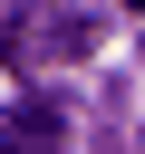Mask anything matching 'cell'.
Wrapping results in <instances>:
<instances>
[{
  "label": "cell",
  "mask_w": 145,
  "mask_h": 154,
  "mask_svg": "<svg viewBox=\"0 0 145 154\" xmlns=\"http://www.w3.org/2000/svg\"><path fill=\"white\" fill-rule=\"evenodd\" d=\"M97 38H106L97 19H48V10H29V19L10 29V67H19V77H39V67H58V58H87Z\"/></svg>",
  "instance_id": "cell-1"
},
{
  "label": "cell",
  "mask_w": 145,
  "mask_h": 154,
  "mask_svg": "<svg viewBox=\"0 0 145 154\" xmlns=\"http://www.w3.org/2000/svg\"><path fill=\"white\" fill-rule=\"evenodd\" d=\"M116 10H135V19H145V0H116Z\"/></svg>",
  "instance_id": "cell-3"
},
{
  "label": "cell",
  "mask_w": 145,
  "mask_h": 154,
  "mask_svg": "<svg viewBox=\"0 0 145 154\" xmlns=\"http://www.w3.org/2000/svg\"><path fill=\"white\" fill-rule=\"evenodd\" d=\"M0 154H48V106H19L0 125Z\"/></svg>",
  "instance_id": "cell-2"
}]
</instances>
